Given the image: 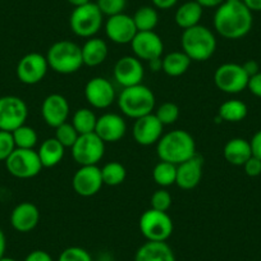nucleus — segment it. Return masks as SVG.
Masks as SVG:
<instances>
[{"mask_svg":"<svg viewBox=\"0 0 261 261\" xmlns=\"http://www.w3.org/2000/svg\"><path fill=\"white\" fill-rule=\"evenodd\" d=\"M213 22L215 31L224 39H242L252 29V12L243 2L225 0L215 11Z\"/></svg>","mask_w":261,"mask_h":261,"instance_id":"1","label":"nucleus"},{"mask_svg":"<svg viewBox=\"0 0 261 261\" xmlns=\"http://www.w3.org/2000/svg\"><path fill=\"white\" fill-rule=\"evenodd\" d=\"M156 152L162 162L174 165L182 164L197 154L195 140L183 129H174L163 135L156 144Z\"/></svg>","mask_w":261,"mask_h":261,"instance_id":"2","label":"nucleus"},{"mask_svg":"<svg viewBox=\"0 0 261 261\" xmlns=\"http://www.w3.org/2000/svg\"><path fill=\"white\" fill-rule=\"evenodd\" d=\"M180 46L182 51L192 62H205L214 55L217 50V39L212 30L197 24L191 29L183 30Z\"/></svg>","mask_w":261,"mask_h":261,"instance_id":"3","label":"nucleus"},{"mask_svg":"<svg viewBox=\"0 0 261 261\" xmlns=\"http://www.w3.org/2000/svg\"><path fill=\"white\" fill-rule=\"evenodd\" d=\"M49 68L60 74H72L82 68L81 46L69 40H60L54 42L46 53Z\"/></svg>","mask_w":261,"mask_h":261,"instance_id":"4","label":"nucleus"},{"mask_svg":"<svg viewBox=\"0 0 261 261\" xmlns=\"http://www.w3.org/2000/svg\"><path fill=\"white\" fill-rule=\"evenodd\" d=\"M118 107L123 114L136 120L151 114L155 108V95L142 84L124 87L118 96Z\"/></svg>","mask_w":261,"mask_h":261,"instance_id":"5","label":"nucleus"},{"mask_svg":"<svg viewBox=\"0 0 261 261\" xmlns=\"http://www.w3.org/2000/svg\"><path fill=\"white\" fill-rule=\"evenodd\" d=\"M102 13L96 3H87L73 9L69 17V26L74 35L85 39H91L102 26Z\"/></svg>","mask_w":261,"mask_h":261,"instance_id":"6","label":"nucleus"},{"mask_svg":"<svg viewBox=\"0 0 261 261\" xmlns=\"http://www.w3.org/2000/svg\"><path fill=\"white\" fill-rule=\"evenodd\" d=\"M173 229L174 225L172 218L165 212H158L150 207L140 218V230L147 241L167 242Z\"/></svg>","mask_w":261,"mask_h":261,"instance_id":"7","label":"nucleus"},{"mask_svg":"<svg viewBox=\"0 0 261 261\" xmlns=\"http://www.w3.org/2000/svg\"><path fill=\"white\" fill-rule=\"evenodd\" d=\"M9 174L19 179H29L40 174L42 164L35 149H16L6 160Z\"/></svg>","mask_w":261,"mask_h":261,"instance_id":"8","label":"nucleus"},{"mask_svg":"<svg viewBox=\"0 0 261 261\" xmlns=\"http://www.w3.org/2000/svg\"><path fill=\"white\" fill-rule=\"evenodd\" d=\"M250 77L245 69L237 63H224L219 65L214 73V84L218 89L225 94H240L247 89Z\"/></svg>","mask_w":261,"mask_h":261,"instance_id":"9","label":"nucleus"},{"mask_svg":"<svg viewBox=\"0 0 261 261\" xmlns=\"http://www.w3.org/2000/svg\"><path fill=\"white\" fill-rule=\"evenodd\" d=\"M72 158L79 165H97L105 154V142L95 132L80 135L71 147Z\"/></svg>","mask_w":261,"mask_h":261,"instance_id":"10","label":"nucleus"},{"mask_svg":"<svg viewBox=\"0 0 261 261\" xmlns=\"http://www.w3.org/2000/svg\"><path fill=\"white\" fill-rule=\"evenodd\" d=\"M29 117L27 104L18 96L0 97V130L13 132L26 123Z\"/></svg>","mask_w":261,"mask_h":261,"instance_id":"11","label":"nucleus"},{"mask_svg":"<svg viewBox=\"0 0 261 261\" xmlns=\"http://www.w3.org/2000/svg\"><path fill=\"white\" fill-rule=\"evenodd\" d=\"M49 64L46 57L39 53H29L17 64V77L24 85H36L46 76Z\"/></svg>","mask_w":261,"mask_h":261,"instance_id":"12","label":"nucleus"},{"mask_svg":"<svg viewBox=\"0 0 261 261\" xmlns=\"http://www.w3.org/2000/svg\"><path fill=\"white\" fill-rule=\"evenodd\" d=\"M104 186L101 177V168L97 165H84L74 173L72 178V187L74 192L82 197H91L97 195Z\"/></svg>","mask_w":261,"mask_h":261,"instance_id":"13","label":"nucleus"},{"mask_svg":"<svg viewBox=\"0 0 261 261\" xmlns=\"http://www.w3.org/2000/svg\"><path fill=\"white\" fill-rule=\"evenodd\" d=\"M115 89L109 80L94 77L85 86V99L95 109H107L115 101Z\"/></svg>","mask_w":261,"mask_h":261,"instance_id":"14","label":"nucleus"},{"mask_svg":"<svg viewBox=\"0 0 261 261\" xmlns=\"http://www.w3.org/2000/svg\"><path fill=\"white\" fill-rule=\"evenodd\" d=\"M114 80L124 89V87L136 86L142 84L145 76V69L141 60L136 57L125 55L122 57L114 65L113 69Z\"/></svg>","mask_w":261,"mask_h":261,"instance_id":"15","label":"nucleus"},{"mask_svg":"<svg viewBox=\"0 0 261 261\" xmlns=\"http://www.w3.org/2000/svg\"><path fill=\"white\" fill-rule=\"evenodd\" d=\"M134 18L128 14L120 13L117 16L108 17L105 22V34L110 41L119 45L130 44L137 34Z\"/></svg>","mask_w":261,"mask_h":261,"instance_id":"16","label":"nucleus"},{"mask_svg":"<svg viewBox=\"0 0 261 261\" xmlns=\"http://www.w3.org/2000/svg\"><path fill=\"white\" fill-rule=\"evenodd\" d=\"M130 46L135 53V57L140 60L150 62L152 59L162 58L164 51V44L159 35L155 31L137 32L134 37Z\"/></svg>","mask_w":261,"mask_h":261,"instance_id":"17","label":"nucleus"},{"mask_svg":"<svg viewBox=\"0 0 261 261\" xmlns=\"http://www.w3.org/2000/svg\"><path fill=\"white\" fill-rule=\"evenodd\" d=\"M163 129H164V125L160 123L156 115L151 113L135 120L132 135H134L135 141L139 145L151 146V145L158 144V141L162 139Z\"/></svg>","mask_w":261,"mask_h":261,"instance_id":"18","label":"nucleus"},{"mask_svg":"<svg viewBox=\"0 0 261 261\" xmlns=\"http://www.w3.org/2000/svg\"><path fill=\"white\" fill-rule=\"evenodd\" d=\"M69 102L63 95L51 94L45 97L41 105V115L44 122L53 128L59 127L63 123L68 122Z\"/></svg>","mask_w":261,"mask_h":261,"instance_id":"19","label":"nucleus"},{"mask_svg":"<svg viewBox=\"0 0 261 261\" xmlns=\"http://www.w3.org/2000/svg\"><path fill=\"white\" fill-rule=\"evenodd\" d=\"M127 132V123L124 118L115 113H105L97 118L95 134L107 144L118 142L124 137Z\"/></svg>","mask_w":261,"mask_h":261,"instance_id":"20","label":"nucleus"},{"mask_svg":"<svg viewBox=\"0 0 261 261\" xmlns=\"http://www.w3.org/2000/svg\"><path fill=\"white\" fill-rule=\"evenodd\" d=\"M202 168H204V158L199 154H196L187 162L177 165L175 185L182 190H193L201 182Z\"/></svg>","mask_w":261,"mask_h":261,"instance_id":"21","label":"nucleus"},{"mask_svg":"<svg viewBox=\"0 0 261 261\" xmlns=\"http://www.w3.org/2000/svg\"><path fill=\"white\" fill-rule=\"evenodd\" d=\"M40 222V210L29 201L21 202L11 214V224L17 232L29 233L37 227Z\"/></svg>","mask_w":261,"mask_h":261,"instance_id":"22","label":"nucleus"},{"mask_svg":"<svg viewBox=\"0 0 261 261\" xmlns=\"http://www.w3.org/2000/svg\"><path fill=\"white\" fill-rule=\"evenodd\" d=\"M135 261H175V256L167 242L147 241L139 247Z\"/></svg>","mask_w":261,"mask_h":261,"instance_id":"23","label":"nucleus"},{"mask_svg":"<svg viewBox=\"0 0 261 261\" xmlns=\"http://www.w3.org/2000/svg\"><path fill=\"white\" fill-rule=\"evenodd\" d=\"M82 60L84 65L87 67H97L107 60L109 54L108 44L99 37H91L81 46Z\"/></svg>","mask_w":261,"mask_h":261,"instance_id":"24","label":"nucleus"},{"mask_svg":"<svg viewBox=\"0 0 261 261\" xmlns=\"http://www.w3.org/2000/svg\"><path fill=\"white\" fill-rule=\"evenodd\" d=\"M223 155L229 164L236 165V167H243L245 163L252 156L250 141L241 139V137L229 140L223 149Z\"/></svg>","mask_w":261,"mask_h":261,"instance_id":"25","label":"nucleus"},{"mask_svg":"<svg viewBox=\"0 0 261 261\" xmlns=\"http://www.w3.org/2000/svg\"><path fill=\"white\" fill-rule=\"evenodd\" d=\"M64 152L65 147L55 137L45 140L37 150L42 168H53L59 164L64 158Z\"/></svg>","mask_w":261,"mask_h":261,"instance_id":"26","label":"nucleus"},{"mask_svg":"<svg viewBox=\"0 0 261 261\" xmlns=\"http://www.w3.org/2000/svg\"><path fill=\"white\" fill-rule=\"evenodd\" d=\"M202 7L197 2H186L175 12V23L183 30L200 24L202 18Z\"/></svg>","mask_w":261,"mask_h":261,"instance_id":"27","label":"nucleus"},{"mask_svg":"<svg viewBox=\"0 0 261 261\" xmlns=\"http://www.w3.org/2000/svg\"><path fill=\"white\" fill-rule=\"evenodd\" d=\"M192 60L180 50L172 51L163 58V72L169 77H179L190 68Z\"/></svg>","mask_w":261,"mask_h":261,"instance_id":"28","label":"nucleus"},{"mask_svg":"<svg viewBox=\"0 0 261 261\" xmlns=\"http://www.w3.org/2000/svg\"><path fill=\"white\" fill-rule=\"evenodd\" d=\"M247 105L241 100H227L219 107V118L229 123L241 122L247 115Z\"/></svg>","mask_w":261,"mask_h":261,"instance_id":"29","label":"nucleus"},{"mask_svg":"<svg viewBox=\"0 0 261 261\" xmlns=\"http://www.w3.org/2000/svg\"><path fill=\"white\" fill-rule=\"evenodd\" d=\"M96 123L97 117L89 108H81V109L76 110L73 117H72V124L76 128L79 135H86L95 132Z\"/></svg>","mask_w":261,"mask_h":261,"instance_id":"30","label":"nucleus"},{"mask_svg":"<svg viewBox=\"0 0 261 261\" xmlns=\"http://www.w3.org/2000/svg\"><path fill=\"white\" fill-rule=\"evenodd\" d=\"M134 22L136 24L137 31H154L159 23V14L156 9L152 7L145 6L137 9L134 14Z\"/></svg>","mask_w":261,"mask_h":261,"instance_id":"31","label":"nucleus"},{"mask_svg":"<svg viewBox=\"0 0 261 261\" xmlns=\"http://www.w3.org/2000/svg\"><path fill=\"white\" fill-rule=\"evenodd\" d=\"M152 178L155 183L162 188L169 187V186L175 185L177 179V165L168 162L158 163L152 169Z\"/></svg>","mask_w":261,"mask_h":261,"instance_id":"32","label":"nucleus"},{"mask_svg":"<svg viewBox=\"0 0 261 261\" xmlns=\"http://www.w3.org/2000/svg\"><path fill=\"white\" fill-rule=\"evenodd\" d=\"M101 177L102 183L105 186L115 187L124 182L125 177H127V170H125L124 165H122L120 163L110 162L101 168Z\"/></svg>","mask_w":261,"mask_h":261,"instance_id":"33","label":"nucleus"},{"mask_svg":"<svg viewBox=\"0 0 261 261\" xmlns=\"http://www.w3.org/2000/svg\"><path fill=\"white\" fill-rule=\"evenodd\" d=\"M12 135H13L17 149H35V146L37 145V140H39L36 130L26 124L14 129Z\"/></svg>","mask_w":261,"mask_h":261,"instance_id":"34","label":"nucleus"},{"mask_svg":"<svg viewBox=\"0 0 261 261\" xmlns=\"http://www.w3.org/2000/svg\"><path fill=\"white\" fill-rule=\"evenodd\" d=\"M55 129V139L63 145V146L67 149V147H72L76 144L77 139H79V132L76 130V128L73 127L72 123L65 122L63 124H60L59 127L54 128Z\"/></svg>","mask_w":261,"mask_h":261,"instance_id":"35","label":"nucleus"},{"mask_svg":"<svg viewBox=\"0 0 261 261\" xmlns=\"http://www.w3.org/2000/svg\"><path fill=\"white\" fill-rule=\"evenodd\" d=\"M163 125L174 124L179 118V108L174 102H164L154 113Z\"/></svg>","mask_w":261,"mask_h":261,"instance_id":"36","label":"nucleus"},{"mask_svg":"<svg viewBox=\"0 0 261 261\" xmlns=\"http://www.w3.org/2000/svg\"><path fill=\"white\" fill-rule=\"evenodd\" d=\"M172 195L164 188H160V190H156L152 193L151 199H150V206H151V209L158 210V212L167 213L172 206Z\"/></svg>","mask_w":261,"mask_h":261,"instance_id":"37","label":"nucleus"},{"mask_svg":"<svg viewBox=\"0 0 261 261\" xmlns=\"http://www.w3.org/2000/svg\"><path fill=\"white\" fill-rule=\"evenodd\" d=\"M96 6L99 7L102 16L113 17L124 12L127 0H96Z\"/></svg>","mask_w":261,"mask_h":261,"instance_id":"38","label":"nucleus"},{"mask_svg":"<svg viewBox=\"0 0 261 261\" xmlns=\"http://www.w3.org/2000/svg\"><path fill=\"white\" fill-rule=\"evenodd\" d=\"M58 261H92V257L85 248L72 246L60 253Z\"/></svg>","mask_w":261,"mask_h":261,"instance_id":"39","label":"nucleus"},{"mask_svg":"<svg viewBox=\"0 0 261 261\" xmlns=\"http://www.w3.org/2000/svg\"><path fill=\"white\" fill-rule=\"evenodd\" d=\"M16 149L12 132L0 130V162H6Z\"/></svg>","mask_w":261,"mask_h":261,"instance_id":"40","label":"nucleus"},{"mask_svg":"<svg viewBox=\"0 0 261 261\" xmlns=\"http://www.w3.org/2000/svg\"><path fill=\"white\" fill-rule=\"evenodd\" d=\"M245 173L248 177H258L261 174V160L256 156H251L243 165Z\"/></svg>","mask_w":261,"mask_h":261,"instance_id":"41","label":"nucleus"},{"mask_svg":"<svg viewBox=\"0 0 261 261\" xmlns=\"http://www.w3.org/2000/svg\"><path fill=\"white\" fill-rule=\"evenodd\" d=\"M247 89L250 90V92L255 96L261 97V72H258L255 76L250 77L248 80Z\"/></svg>","mask_w":261,"mask_h":261,"instance_id":"42","label":"nucleus"},{"mask_svg":"<svg viewBox=\"0 0 261 261\" xmlns=\"http://www.w3.org/2000/svg\"><path fill=\"white\" fill-rule=\"evenodd\" d=\"M24 261H53V257L42 250H35L26 256Z\"/></svg>","mask_w":261,"mask_h":261,"instance_id":"43","label":"nucleus"},{"mask_svg":"<svg viewBox=\"0 0 261 261\" xmlns=\"http://www.w3.org/2000/svg\"><path fill=\"white\" fill-rule=\"evenodd\" d=\"M251 150H252L253 156L258 158L261 160V129L257 130L255 135L252 136L250 141Z\"/></svg>","mask_w":261,"mask_h":261,"instance_id":"44","label":"nucleus"},{"mask_svg":"<svg viewBox=\"0 0 261 261\" xmlns=\"http://www.w3.org/2000/svg\"><path fill=\"white\" fill-rule=\"evenodd\" d=\"M242 67L248 77L255 76V74H257L260 72V67H258V63L256 60H247L246 63H243Z\"/></svg>","mask_w":261,"mask_h":261,"instance_id":"45","label":"nucleus"},{"mask_svg":"<svg viewBox=\"0 0 261 261\" xmlns=\"http://www.w3.org/2000/svg\"><path fill=\"white\" fill-rule=\"evenodd\" d=\"M151 2L154 4V7L163 9V11H167V9H170L172 7H174L178 0H151Z\"/></svg>","mask_w":261,"mask_h":261,"instance_id":"46","label":"nucleus"},{"mask_svg":"<svg viewBox=\"0 0 261 261\" xmlns=\"http://www.w3.org/2000/svg\"><path fill=\"white\" fill-rule=\"evenodd\" d=\"M202 8H218L225 0H196Z\"/></svg>","mask_w":261,"mask_h":261,"instance_id":"47","label":"nucleus"},{"mask_svg":"<svg viewBox=\"0 0 261 261\" xmlns=\"http://www.w3.org/2000/svg\"><path fill=\"white\" fill-rule=\"evenodd\" d=\"M251 12H261V0H242Z\"/></svg>","mask_w":261,"mask_h":261,"instance_id":"48","label":"nucleus"},{"mask_svg":"<svg viewBox=\"0 0 261 261\" xmlns=\"http://www.w3.org/2000/svg\"><path fill=\"white\" fill-rule=\"evenodd\" d=\"M149 67L152 72H159L163 71V58H158V59H152L150 60Z\"/></svg>","mask_w":261,"mask_h":261,"instance_id":"49","label":"nucleus"},{"mask_svg":"<svg viewBox=\"0 0 261 261\" xmlns=\"http://www.w3.org/2000/svg\"><path fill=\"white\" fill-rule=\"evenodd\" d=\"M6 248H7V240H6V234L2 229H0V258L4 257V253H6Z\"/></svg>","mask_w":261,"mask_h":261,"instance_id":"50","label":"nucleus"},{"mask_svg":"<svg viewBox=\"0 0 261 261\" xmlns=\"http://www.w3.org/2000/svg\"><path fill=\"white\" fill-rule=\"evenodd\" d=\"M71 6H73L74 8H77V7H82L85 6V4L90 3V0H67Z\"/></svg>","mask_w":261,"mask_h":261,"instance_id":"51","label":"nucleus"},{"mask_svg":"<svg viewBox=\"0 0 261 261\" xmlns=\"http://www.w3.org/2000/svg\"><path fill=\"white\" fill-rule=\"evenodd\" d=\"M0 261H17L16 258H12V257H6V256H4V257H2L0 258Z\"/></svg>","mask_w":261,"mask_h":261,"instance_id":"52","label":"nucleus"},{"mask_svg":"<svg viewBox=\"0 0 261 261\" xmlns=\"http://www.w3.org/2000/svg\"><path fill=\"white\" fill-rule=\"evenodd\" d=\"M238 2H242V0H238Z\"/></svg>","mask_w":261,"mask_h":261,"instance_id":"53","label":"nucleus"}]
</instances>
